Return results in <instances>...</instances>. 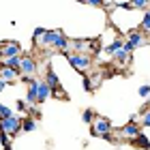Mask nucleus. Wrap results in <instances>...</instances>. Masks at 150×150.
I'll return each instance as SVG.
<instances>
[{
	"mask_svg": "<svg viewBox=\"0 0 150 150\" xmlns=\"http://www.w3.org/2000/svg\"><path fill=\"white\" fill-rule=\"evenodd\" d=\"M67 60H69V64L73 67L75 71H79V73H86V71H90V67H92V56L90 54H64Z\"/></svg>",
	"mask_w": 150,
	"mask_h": 150,
	"instance_id": "1",
	"label": "nucleus"
},
{
	"mask_svg": "<svg viewBox=\"0 0 150 150\" xmlns=\"http://www.w3.org/2000/svg\"><path fill=\"white\" fill-rule=\"evenodd\" d=\"M22 122H24V116L13 114L11 118L0 120V131H4L6 135H9V137H15V135L22 133Z\"/></svg>",
	"mask_w": 150,
	"mask_h": 150,
	"instance_id": "2",
	"label": "nucleus"
},
{
	"mask_svg": "<svg viewBox=\"0 0 150 150\" xmlns=\"http://www.w3.org/2000/svg\"><path fill=\"white\" fill-rule=\"evenodd\" d=\"M92 137H103V139H112V122L107 118H94L92 129H90Z\"/></svg>",
	"mask_w": 150,
	"mask_h": 150,
	"instance_id": "3",
	"label": "nucleus"
},
{
	"mask_svg": "<svg viewBox=\"0 0 150 150\" xmlns=\"http://www.w3.org/2000/svg\"><path fill=\"white\" fill-rule=\"evenodd\" d=\"M22 56V45L17 41H4L0 43V58L6 60V58H17Z\"/></svg>",
	"mask_w": 150,
	"mask_h": 150,
	"instance_id": "4",
	"label": "nucleus"
},
{
	"mask_svg": "<svg viewBox=\"0 0 150 150\" xmlns=\"http://www.w3.org/2000/svg\"><path fill=\"white\" fill-rule=\"evenodd\" d=\"M45 84L50 86V90H52V97H64V92H62V88H60V79H58V75L54 69H47L45 73Z\"/></svg>",
	"mask_w": 150,
	"mask_h": 150,
	"instance_id": "5",
	"label": "nucleus"
},
{
	"mask_svg": "<svg viewBox=\"0 0 150 150\" xmlns=\"http://www.w3.org/2000/svg\"><path fill=\"white\" fill-rule=\"evenodd\" d=\"M39 71V64L37 60L32 56H22V64H19V75H24V77H35V73Z\"/></svg>",
	"mask_w": 150,
	"mask_h": 150,
	"instance_id": "6",
	"label": "nucleus"
},
{
	"mask_svg": "<svg viewBox=\"0 0 150 150\" xmlns=\"http://www.w3.org/2000/svg\"><path fill=\"white\" fill-rule=\"evenodd\" d=\"M39 81H41V79L32 77L30 84H28V92H26V99H24L28 105H37V103H39Z\"/></svg>",
	"mask_w": 150,
	"mask_h": 150,
	"instance_id": "7",
	"label": "nucleus"
},
{
	"mask_svg": "<svg viewBox=\"0 0 150 150\" xmlns=\"http://www.w3.org/2000/svg\"><path fill=\"white\" fill-rule=\"evenodd\" d=\"M120 133H122V137H127V139H135L137 135H142V127L137 125V120H129L127 125L120 129Z\"/></svg>",
	"mask_w": 150,
	"mask_h": 150,
	"instance_id": "8",
	"label": "nucleus"
},
{
	"mask_svg": "<svg viewBox=\"0 0 150 150\" xmlns=\"http://www.w3.org/2000/svg\"><path fill=\"white\" fill-rule=\"evenodd\" d=\"M62 35V30H45V35L41 37V41L37 45H41L43 50H47V47H54V43H56V39Z\"/></svg>",
	"mask_w": 150,
	"mask_h": 150,
	"instance_id": "9",
	"label": "nucleus"
},
{
	"mask_svg": "<svg viewBox=\"0 0 150 150\" xmlns=\"http://www.w3.org/2000/svg\"><path fill=\"white\" fill-rule=\"evenodd\" d=\"M122 43H125V41H122L120 37H118V39H114V41H112V43H107V45L103 47V54H105V56H107V58H114V56H116V54H118V52H120V47H122Z\"/></svg>",
	"mask_w": 150,
	"mask_h": 150,
	"instance_id": "10",
	"label": "nucleus"
},
{
	"mask_svg": "<svg viewBox=\"0 0 150 150\" xmlns=\"http://www.w3.org/2000/svg\"><path fill=\"white\" fill-rule=\"evenodd\" d=\"M0 77H2L6 84H15L19 79V71H13V69H6V67H0Z\"/></svg>",
	"mask_w": 150,
	"mask_h": 150,
	"instance_id": "11",
	"label": "nucleus"
},
{
	"mask_svg": "<svg viewBox=\"0 0 150 150\" xmlns=\"http://www.w3.org/2000/svg\"><path fill=\"white\" fill-rule=\"evenodd\" d=\"M144 41H146V39H144V35H142L139 30H135V32H131V35H127V43H131L133 50H135V47H139Z\"/></svg>",
	"mask_w": 150,
	"mask_h": 150,
	"instance_id": "12",
	"label": "nucleus"
},
{
	"mask_svg": "<svg viewBox=\"0 0 150 150\" xmlns=\"http://www.w3.org/2000/svg\"><path fill=\"white\" fill-rule=\"evenodd\" d=\"M52 97V90H50V86L45 84L43 79L39 81V103H43V101H47Z\"/></svg>",
	"mask_w": 150,
	"mask_h": 150,
	"instance_id": "13",
	"label": "nucleus"
},
{
	"mask_svg": "<svg viewBox=\"0 0 150 150\" xmlns=\"http://www.w3.org/2000/svg\"><path fill=\"white\" fill-rule=\"evenodd\" d=\"M142 35H146V32H150V15H148V11L142 13V19H139V28H137Z\"/></svg>",
	"mask_w": 150,
	"mask_h": 150,
	"instance_id": "14",
	"label": "nucleus"
},
{
	"mask_svg": "<svg viewBox=\"0 0 150 150\" xmlns=\"http://www.w3.org/2000/svg\"><path fill=\"white\" fill-rule=\"evenodd\" d=\"M37 129V120L35 118H30V116H26L24 118V122H22V131H26V133H32Z\"/></svg>",
	"mask_w": 150,
	"mask_h": 150,
	"instance_id": "15",
	"label": "nucleus"
},
{
	"mask_svg": "<svg viewBox=\"0 0 150 150\" xmlns=\"http://www.w3.org/2000/svg\"><path fill=\"white\" fill-rule=\"evenodd\" d=\"M101 50H103V47H101V43L97 39H88V54H90V56H97Z\"/></svg>",
	"mask_w": 150,
	"mask_h": 150,
	"instance_id": "16",
	"label": "nucleus"
},
{
	"mask_svg": "<svg viewBox=\"0 0 150 150\" xmlns=\"http://www.w3.org/2000/svg\"><path fill=\"white\" fill-rule=\"evenodd\" d=\"M15 105H17V112H19V114H24V118L30 114V105L26 103L24 99H17V103H15Z\"/></svg>",
	"mask_w": 150,
	"mask_h": 150,
	"instance_id": "17",
	"label": "nucleus"
},
{
	"mask_svg": "<svg viewBox=\"0 0 150 150\" xmlns=\"http://www.w3.org/2000/svg\"><path fill=\"white\" fill-rule=\"evenodd\" d=\"M133 142H135V144H137L139 148H146V150H150V142H148V137H146L144 133H142V135H137V137H135Z\"/></svg>",
	"mask_w": 150,
	"mask_h": 150,
	"instance_id": "18",
	"label": "nucleus"
},
{
	"mask_svg": "<svg viewBox=\"0 0 150 150\" xmlns=\"http://www.w3.org/2000/svg\"><path fill=\"white\" fill-rule=\"evenodd\" d=\"M94 118H97V114H94L92 110H84V114H81V120H84L86 125H92Z\"/></svg>",
	"mask_w": 150,
	"mask_h": 150,
	"instance_id": "19",
	"label": "nucleus"
},
{
	"mask_svg": "<svg viewBox=\"0 0 150 150\" xmlns=\"http://www.w3.org/2000/svg\"><path fill=\"white\" fill-rule=\"evenodd\" d=\"M148 4H150L148 0H133V2H131V6H133V9H139V11H142V9L146 11V9H148Z\"/></svg>",
	"mask_w": 150,
	"mask_h": 150,
	"instance_id": "20",
	"label": "nucleus"
},
{
	"mask_svg": "<svg viewBox=\"0 0 150 150\" xmlns=\"http://www.w3.org/2000/svg\"><path fill=\"white\" fill-rule=\"evenodd\" d=\"M13 112H11V107H6V105H0V120H4V118H11Z\"/></svg>",
	"mask_w": 150,
	"mask_h": 150,
	"instance_id": "21",
	"label": "nucleus"
},
{
	"mask_svg": "<svg viewBox=\"0 0 150 150\" xmlns=\"http://www.w3.org/2000/svg\"><path fill=\"white\" fill-rule=\"evenodd\" d=\"M0 144H2V148H9L11 146V137L4 131H0Z\"/></svg>",
	"mask_w": 150,
	"mask_h": 150,
	"instance_id": "22",
	"label": "nucleus"
},
{
	"mask_svg": "<svg viewBox=\"0 0 150 150\" xmlns=\"http://www.w3.org/2000/svg\"><path fill=\"white\" fill-rule=\"evenodd\" d=\"M137 92H139V97H142V99H148V97H150V86H146V84H144V86H139V88H137Z\"/></svg>",
	"mask_w": 150,
	"mask_h": 150,
	"instance_id": "23",
	"label": "nucleus"
},
{
	"mask_svg": "<svg viewBox=\"0 0 150 150\" xmlns=\"http://www.w3.org/2000/svg\"><path fill=\"white\" fill-rule=\"evenodd\" d=\"M43 35H45V28H35V32H32V41H35V43H39Z\"/></svg>",
	"mask_w": 150,
	"mask_h": 150,
	"instance_id": "24",
	"label": "nucleus"
},
{
	"mask_svg": "<svg viewBox=\"0 0 150 150\" xmlns=\"http://www.w3.org/2000/svg\"><path fill=\"white\" fill-rule=\"evenodd\" d=\"M142 125H144V127H150V110L142 114Z\"/></svg>",
	"mask_w": 150,
	"mask_h": 150,
	"instance_id": "25",
	"label": "nucleus"
},
{
	"mask_svg": "<svg viewBox=\"0 0 150 150\" xmlns=\"http://www.w3.org/2000/svg\"><path fill=\"white\" fill-rule=\"evenodd\" d=\"M84 90H86V92H90V90H92V81H90V77H88V75L84 77Z\"/></svg>",
	"mask_w": 150,
	"mask_h": 150,
	"instance_id": "26",
	"label": "nucleus"
},
{
	"mask_svg": "<svg viewBox=\"0 0 150 150\" xmlns=\"http://www.w3.org/2000/svg\"><path fill=\"white\" fill-rule=\"evenodd\" d=\"M4 88H6V81H4L2 77H0V92H2V90H4Z\"/></svg>",
	"mask_w": 150,
	"mask_h": 150,
	"instance_id": "27",
	"label": "nucleus"
},
{
	"mask_svg": "<svg viewBox=\"0 0 150 150\" xmlns=\"http://www.w3.org/2000/svg\"><path fill=\"white\" fill-rule=\"evenodd\" d=\"M146 107H148V110H150V97H148V101H146Z\"/></svg>",
	"mask_w": 150,
	"mask_h": 150,
	"instance_id": "28",
	"label": "nucleus"
},
{
	"mask_svg": "<svg viewBox=\"0 0 150 150\" xmlns=\"http://www.w3.org/2000/svg\"><path fill=\"white\" fill-rule=\"evenodd\" d=\"M148 15H150V11H148Z\"/></svg>",
	"mask_w": 150,
	"mask_h": 150,
	"instance_id": "29",
	"label": "nucleus"
}]
</instances>
